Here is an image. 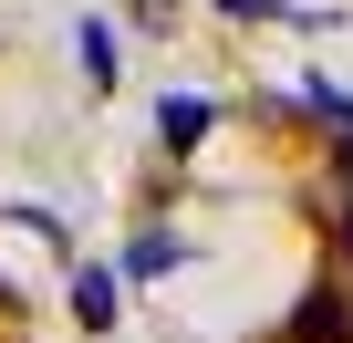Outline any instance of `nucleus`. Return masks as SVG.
Segmentation results:
<instances>
[{
  "label": "nucleus",
  "instance_id": "f03ea898",
  "mask_svg": "<svg viewBox=\"0 0 353 343\" xmlns=\"http://www.w3.org/2000/svg\"><path fill=\"white\" fill-rule=\"evenodd\" d=\"M176 260H188V250H176V239H166V229H145V239H135V250H125V271H135V281H156V271H176Z\"/></svg>",
  "mask_w": 353,
  "mask_h": 343
},
{
  "label": "nucleus",
  "instance_id": "0eeeda50",
  "mask_svg": "<svg viewBox=\"0 0 353 343\" xmlns=\"http://www.w3.org/2000/svg\"><path fill=\"white\" fill-rule=\"evenodd\" d=\"M135 11H166V0H135Z\"/></svg>",
  "mask_w": 353,
  "mask_h": 343
},
{
  "label": "nucleus",
  "instance_id": "20e7f679",
  "mask_svg": "<svg viewBox=\"0 0 353 343\" xmlns=\"http://www.w3.org/2000/svg\"><path fill=\"white\" fill-rule=\"evenodd\" d=\"M73 312L104 333V322H114V281H104V271H83V281H73Z\"/></svg>",
  "mask_w": 353,
  "mask_h": 343
},
{
  "label": "nucleus",
  "instance_id": "39448f33",
  "mask_svg": "<svg viewBox=\"0 0 353 343\" xmlns=\"http://www.w3.org/2000/svg\"><path fill=\"white\" fill-rule=\"evenodd\" d=\"M219 11H250V21H260V11H281V0H219Z\"/></svg>",
  "mask_w": 353,
  "mask_h": 343
},
{
  "label": "nucleus",
  "instance_id": "f257e3e1",
  "mask_svg": "<svg viewBox=\"0 0 353 343\" xmlns=\"http://www.w3.org/2000/svg\"><path fill=\"white\" fill-rule=\"evenodd\" d=\"M156 135H166V146H198V135H208V94H166V104H156Z\"/></svg>",
  "mask_w": 353,
  "mask_h": 343
},
{
  "label": "nucleus",
  "instance_id": "7ed1b4c3",
  "mask_svg": "<svg viewBox=\"0 0 353 343\" xmlns=\"http://www.w3.org/2000/svg\"><path fill=\"white\" fill-rule=\"evenodd\" d=\"M73 42H83V84H114V32H104V21H83Z\"/></svg>",
  "mask_w": 353,
  "mask_h": 343
},
{
  "label": "nucleus",
  "instance_id": "423d86ee",
  "mask_svg": "<svg viewBox=\"0 0 353 343\" xmlns=\"http://www.w3.org/2000/svg\"><path fill=\"white\" fill-rule=\"evenodd\" d=\"M343 250H353V208H343Z\"/></svg>",
  "mask_w": 353,
  "mask_h": 343
}]
</instances>
